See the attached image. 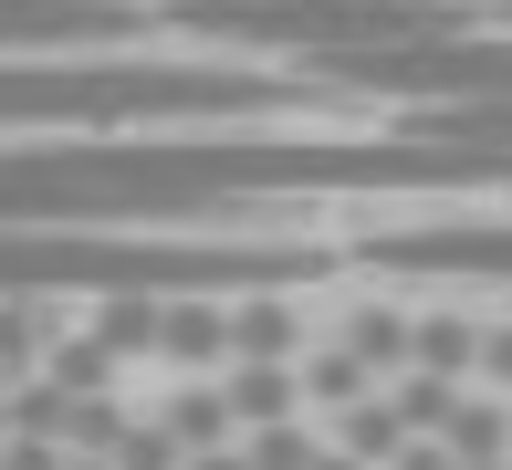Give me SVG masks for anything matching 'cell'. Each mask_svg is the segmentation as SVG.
<instances>
[{
  "instance_id": "cell-3",
  "label": "cell",
  "mask_w": 512,
  "mask_h": 470,
  "mask_svg": "<svg viewBox=\"0 0 512 470\" xmlns=\"http://www.w3.org/2000/svg\"><path fill=\"white\" fill-rule=\"evenodd\" d=\"M387 272H471V282H512V220H429V230H387L366 241Z\"/></svg>"
},
{
  "instance_id": "cell-2",
  "label": "cell",
  "mask_w": 512,
  "mask_h": 470,
  "mask_svg": "<svg viewBox=\"0 0 512 470\" xmlns=\"http://www.w3.org/2000/svg\"><path fill=\"white\" fill-rule=\"evenodd\" d=\"M314 241H147V230H0V303H251L314 282Z\"/></svg>"
},
{
  "instance_id": "cell-5",
  "label": "cell",
  "mask_w": 512,
  "mask_h": 470,
  "mask_svg": "<svg viewBox=\"0 0 512 470\" xmlns=\"http://www.w3.org/2000/svg\"><path fill=\"white\" fill-rule=\"evenodd\" d=\"M408 439H418V429H408L398 408H387V387H377V397H356V408L335 418V450H345V460H366V470H387V460L408 450Z\"/></svg>"
},
{
  "instance_id": "cell-4",
  "label": "cell",
  "mask_w": 512,
  "mask_h": 470,
  "mask_svg": "<svg viewBox=\"0 0 512 470\" xmlns=\"http://www.w3.org/2000/svg\"><path fill=\"white\" fill-rule=\"evenodd\" d=\"M220 397H230V418H241V439L251 429H293V418H304V366L293 356H230Z\"/></svg>"
},
{
  "instance_id": "cell-6",
  "label": "cell",
  "mask_w": 512,
  "mask_h": 470,
  "mask_svg": "<svg viewBox=\"0 0 512 470\" xmlns=\"http://www.w3.org/2000/svg\"><path fill=\"white\" fill-rule=\"evenodd\" d=\"M157 356H178V366H220V356H230V303H168V324H157Z\"/></svg>"
},
{
  "instance_id": "cell-9",
  "label": "cell",
  "mask_w": 512,
  "mask_h": 470,
  "mask_svg": "<svg viewBox=\"0 0 512 470\" xmlns=\"http://www.w3.org/2000/svg\"><path fill=\"white\" fill-rule=\"evenodd\" d=\"M314 470H366V460H345V450H314Z\"/></svg>"
},
{
  "instance_id": "cell-8",
  "label": "cell",
  "mask_w": 512,
  "mask_h": 470,
  "mask_svg": "<svg viewBox=\"0 0 512 470\" xmlns=\"http://www.w3.org/2000/svg\"><path fill=\"white\" fill-rule=\"evenodd\" d=\"M481 387H492V397H512V324H481Z\"/></svg>"
},
{
  "instance_id": "cell-1",
  "label": "cell",
  "mask_w": 512,
  "mask_h": 470,
  "mask_svg": "<svg viewBox=\"0 0 512 470\" xmlns=\"http://www.w3.org/2000/svg\"><path fill=\"white\" fill-rule=\"evenodd\" d=\"M262 105H324V84L220 63V53H32V63H0V136L230 126V115H262Z\"/></svg>"
},
{
  "instance_id": "cell-7",
  "label": "cell",
  "mask_w": 512,
  "mask_h": 470,
  "mask_svg": "<svg viewBox=\"0 0 512 470\" xmlns=\"http://www.w3.org/2000/svg\"><path fill=\"white\" fill-rule=\"evenodd\" d=\"M314 450H324V439L304 429V418H293V429H251V439H241L251 470H314Z\"/></svg>"
}]
</instances>
